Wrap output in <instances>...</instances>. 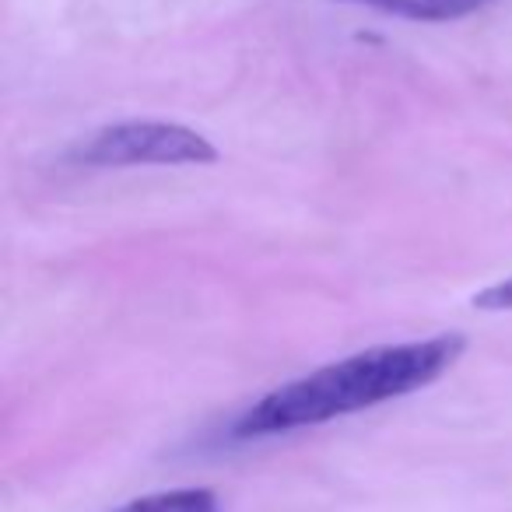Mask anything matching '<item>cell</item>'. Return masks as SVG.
Segmentation results:
<instances>
[{
	"label": "cell",
	"instance_id": "cell-1",
	"mask_svg": "<svg viewBox=\"0 0 512 512\" xmlns=\"http://www.w3.org/2000/svg\"><path fill=\"white\" fill-rule=\"evenodd\" d=\"M460 351L463 337L456 334L358 351V355L323 365L309 376L271 390L264 400H256L232 425V435L235 439H264V435L299 432V428L327 425L344 414L369 411V407L407 397V393L435 383L460 358Z\"/></svg>",
	"mask_w": 512,
	"mask_h": 512
},
{
	"label": "cell",
	"instance_id": "cell-2",
	"mask_svg": "<svg viewBox=\"0 0 512 512\" xmlns=\"http://www.w3.org/2000/svg\"><path fill=\"white\" fill-rule=\"evenodd\" d=\"M81 169H134V165H207L218 158L204 134L179 123L127 120L88 134L71 148Z\"/></svg>",
	"mask_w": 512,
	"mask_h": 512
},
{
	"label": "cell",
	"instance_id": "cell-3",
	"mask_svg": "<svg viewBox=\"0 0 512 512\" xmlns=\"http://www.w3.org/2000/svg\"><path fill=\"white\" fill-rule=\"evenodd\" d=\"M344 4H362V8L407 18V22H456V18L488 8L491 0H344Z\"/></svg>",
	"mask_w": 512,
	"mask_h": 512
},
{
	"label": "cell",
	"instance_id": "cell-4",
	"mask_svg": "<svg viewBox=\"0 0 512 512\" xmlns=\"http://www.w3.org/2000/svg\"><path fill=\"white\" fill-rule=\"evenodd\" d=\"M113 512H221V502L207 488H176V491H158V495L134 498V502L120 505Z\"/></svg>",
	"mask_w": 512,
	"mask_h": 512
},
{
	"label": "cell",
	"instance_id": "cell-5",
	"mask_svg": "<svg viewBox=\"0 0 512 512\" xmlns=\"http://www.w3.org/2000/svg\"><path fill=\"white\" fill-rule=\"evenodd\" d=\"M474 306L484 313H512V274L498 285L484 288L481 295H474Z\"/></svg>",
	"mask_w": 512,
	"mask_h": 512
}]
</instances>
